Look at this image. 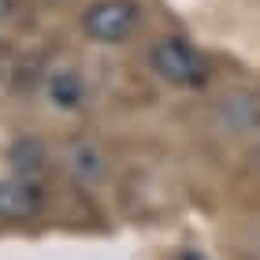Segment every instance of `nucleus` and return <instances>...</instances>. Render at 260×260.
I'll use <instances>...</instances> for the list:
<instances>
[{"instance_id": "1", "label": "nucleus", "mask_w": 260, "mask_h": 260, "mask_svg": "<svg viewBox=\"0 0 260 260\" xmlns=\"http://www.w3.org/2000/svg\"><path fill=\"white\" fill-rule=\"evenodd\" d=\"M149 67L179 89H201L208 82V60L182 38H160L149 49Z\"/></svg>"}, {"instance_id": "2", "label": "nucleus", "mask_w": 260, "mask_h": 260, "mask_svg": "<svg viewBox=\"0 0 260 260\" xmlns=\"http://www.w3.org/2000/svg\"><path fill=\"white\" fill-rule=\"evenodd\" d=\"M141 26V8L134 0H93L82 11V34L97 45H123Z\"/></svg>"}, {"instance_id": "3", "label": "nucleus", "mask_w": 260, "mask_h": 260, "mask_svg": "<svg viewBox=\"0 0 260 260\" xmlns=\"http://www.w3.org/2000/svg\"><path fill=\"white\" fill-rule=\"evenodd\" d=\"M45 197L41 186H34L30 179H0V219H34L41 212Z\"/></svg>"}, {"instance_id": "4", "label": "nucleus", "mask_w": 260, "mask_h": 260, "mask_svg": "<svg viewBox=\"0 0 260 260\" xmlns=\"http://www.w3.org/2000/svg\"><path fill=\"white\" fill-rule=\"evenodd\" d=\"M49 97L60 104V108H78L82 97H86V86H82V78L75 71H56L49 78Z\"/></svg>"}, {"instance_id": "5", "label": "nucleus", "mask_w": 260, "mask_h": 260, "mask_svg": "<svg viewBox=\"0 0 260 260\" xmlns=\"http://www.w3.org/2000/svg\"><path fill=\"white\" fill-rule=\"evenodd\" d=\"M11 164H15L19 175H34L45 164V145L38 138H19L15 149H11Z\"/></svg>"}, {"instance_id": "6", "label": "nucleus", "mask_w": 260, "mask_h": 260, "mask_svg": "<svg viewBox=\"0 0 260 260\" xmlns=\"http://www.w3.org/2000/svg\"><path fill=\"white\" fill-rule=\"evenodd\" d=\"M175 260H208V256H205V253H197V249H186V253H179Z\"/></svg>"}, {"instance_id": "7", "label": "nucleus", "mask_w": 260, "mask_h": 260, "mask_svg": "<svg viewBox=\"0 0 260 260\" xmlns=\"http://www.w3.org/2000/svg\"><path fill=\"white\" fill-rule=\"evenodd\" d=\"M256 160H260V152H256Z\"/></svg>"}]
</instances>
